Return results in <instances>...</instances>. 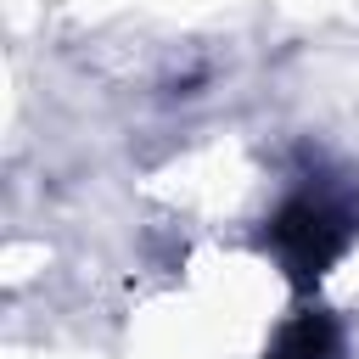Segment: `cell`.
Here are the masks:
<instances>
[{
    "label": "cell",
    "instance_id": "7a4b0ae2",
    "mask_svg": "<svg viewBox=\"0 0 359 359\" xmlns=\"http://www.w3.org/2000/svg\"><path fill=\"white\" fill-rule=\"evenodd\" d=\"M264 359H337V320L331 314H297V320H286Z\"/></svg>",
    "mask_w": 359,
    "mask_h": 359
},
{
    "label": "cell",
    "instance_id": "6da1fadb",
    "mask_svg": "<svg viewBox=\"0 0 359 359\" xmlns=\"http://www.w3.org/2000/svg\"><path fill=\"white\" fill-rule=\"evenodd\" d=\"M269 252L280 258V269L297 286H314L353 241V213L331 196V191H297L275 208L269 219Z\"/></svg>",
    "mask_w": 359,
    "mask_h": 359
}]
</instances>
